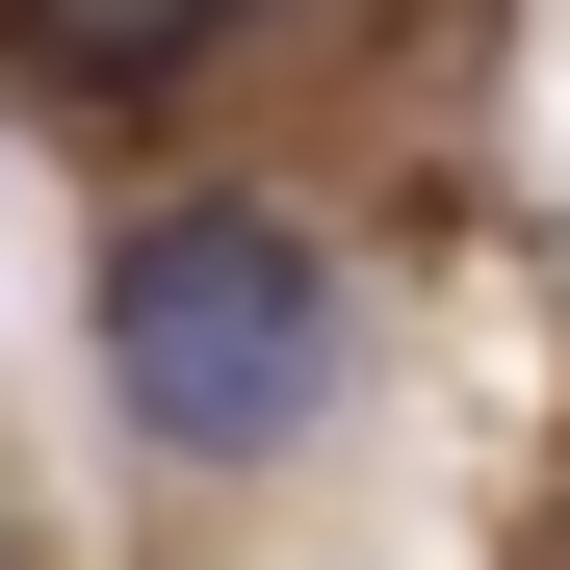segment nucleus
<instances>
[{
	"label": "nucleus",
	"instance_id": "f257e3e1",
	"mask_svg": "<svg viewBox=\"0 0 570 570\" xmlns=\"http://www.w3.org/2000/svg\"><path fill=\"white\" fill-rule=\"evenodd\" d=\"M337 259L285 234V208H156L130 259H105V390H130V441L156 466H285L337 415Z\"/></svg>",
	"mask_w": 570,
	"mask_h": 570
},
{
	"label": "nucleus",
	"instance_id": "f03ea898",
	"mask_svg": "<svg viewBox=\"0 0 570 570\" xmlns=\"http://www.w3.org/2000/svg\"><path fill=\"white\" fill-rule=\"evenodd\" d=\"M0 27H27V78H78V105H156L234 0H0Z\"/></svg>",
	"mask_w": 570,
	"mask_h": 570
}]
</instances>
